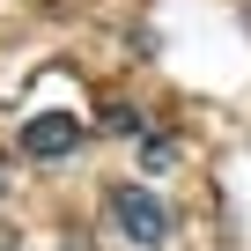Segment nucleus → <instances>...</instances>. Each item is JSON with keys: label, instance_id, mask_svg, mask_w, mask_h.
<instances>
[{"label": "nucleus", "instance_id": "obj_1", "mask_svg": "<svg viewBox=\"0 0 251 251\" xmlns=\"http://www.w3.org/2000/svg\"><path fill=\"white\" fill-rule=\"evenodd\" d=\"M111 222H118L126 244H141V251H163V244L177 236L170 200H155L148 185H111Z\"/></svg>", "mask_w": 251, "mask_h": 251}, {"label": "nucleus", "instance_id": "obj_2", "mask_svg": "<svg viewBox=\"0 0 251 251\" xmlns=\"http://www.w3.org/2000/svg\"><path fill=\"white\" fill-rule=\"evenodd\" d=\"M15 148H23L30 163H59V155H74V148H81V118H74V111H30Z\"/></svg>", "mask_w": 251, "mask_h": 251}, {"label": "nucleus", "instance_id": "obj_3", "mask_svg": "<svg viewBox=\"0 0 251 251\" xmlns=\"http://www.w3.org/2000/svg\"><path fill=\"white\" fill-rule=\"evenodd\" d=\"M103 133H141V111H133V103H111V111H103Z\"/></svg>", "mask_w": 251, "mask_h": 251}, {"label": "nucleus", "instance_id": "obj_4", "mask_svg": "<svg viewBox=\"0 0 251 251\" xmlns=\"http://www.w3.org/2000/svg\"><path fill=\"white\" fill-rule=\"evenodd\" d=\"M0 192H8V163H0Z\"/></svg>", "mask_w": 251, "mask_h": 251}]
</instances>
